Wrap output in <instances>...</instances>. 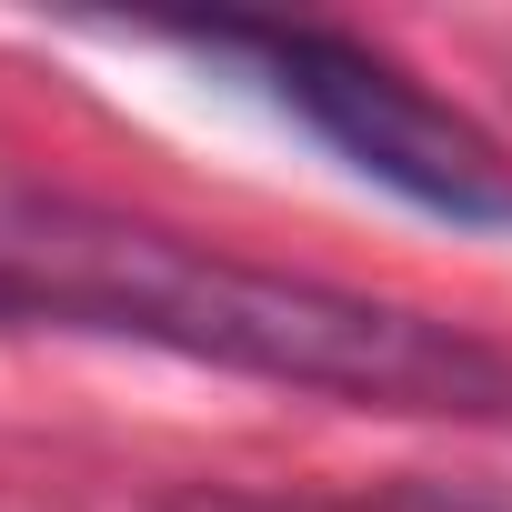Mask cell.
Listing matches in <instances>:
<instances>
[{
  "mask_svg": "<svg viewBox=\"0 0 512 512\" xmlns=\"http://www.w3.org/2000/svg\"><path fill=\"white\" fill-rule=\"evenodd\" d=\"M0 332H91L272 392H312L342 412L512 432L502 342L322 272L241 262V251L141 221L121 201L21 181L11 161H0Z\"/></svg>",
  "mask_w": 512,
  "mask_h": 512,
  "instance_id": "cell-1",
  "label": "cell"
},
{
  "mask_svg": "<svg viewBox=\"0 0 512 512\" xmlns=\"http://www.w3.org/2000/svg\"><path fill=\"white\" fill-rule=\"evenodd\" d=\"M171 512H502V502H452V492H362V502H262V492H201Z\"/></svg>",
  "mask_w": 512,
  "mask_h": 512,
  "instance_id": "cell-3",
  "label": "cell"
},
{
  "mask_svg": "<svg viewBox=\"0 0 512 512\" xmlns=\"http://www.w3.org/2000/svg\"><path fill=\"white\" fill-rule=\"evenodd\" d=\"M151 41L231 61L272 111H292L372 191H392L452 231H512V151L462 101L422 91L392 51L322 31V21H151Z\"/></svg>",
  "mask_w": 512,
  "mask_h": 512,
  "instance_id": "cell-2",
  "label": "cell"
}]
</instances>
